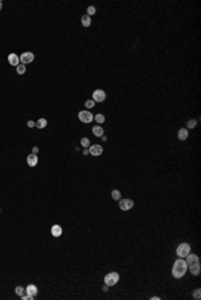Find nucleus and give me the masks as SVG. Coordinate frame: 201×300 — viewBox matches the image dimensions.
Instances as JSON below:
<instances>
[{"mask_svg":"<svg viewBox=\"0 0 201 300\" xmlns=\"http://www.w3.org/2000/svg\"><path fill=\"white\" fill-rule=\"evenodd\" d=\"M188 271V264L184 258H177L173 264V269H172V275L176 279H181Z\"/></svg>","mask_w":201,"mask_h":300,"instance_id":"obj_1","label":"nucleus"},{"mask_svg":"<svg viewBox=\"0 0 201 300\" xmlns=\"http://www.w3.org/2000/svg\"><path fill=\"white\" fill-rule=\"evenodd\" d=\"M176 253H177V256L180 258H185L186 256L190 253V245L189 244H186V242H182V244H180V245L177 246Z\"/></svg>","mask_w":201,"mask_h":300,"instance_id":"obj_2","label":"nucleus"},{"mask_svg":"<svg viewBox=\"0 0 201 300\" xmlns=\"http://www.w3.org/2000/svg\"><path fill=\"white\" fill-rule=\"evenodd\" d=\"M118 281H120V275H118L117 272H110L105 276V284L107 285V287L115 285Z\"/></svg>","mask_w":201,"mask_h":300,"instance_id":"obj_3","label":"nucleus"},{"mask_svg":"<svg viewBox=\"0 0 201 300\" xmlns=\"http://www.w3.org/2000/svg\"><path fill=\"white\" fill-rule=\"evenodd\" d=\"M78 118H79L82 123L89 124V123H91V121L94 120V116H93V113L89 112V110H81V112L78 113Z\"/></svg>","mask_w":201,"mask_h":300,"instance_id":"obj_4","label":"nucleus"},{"mask_svg":"<svg viewBox=\"0 0 201 300\" xmlns=\"http://www.w3.org/2000/svg\"><path fill=\"white\" fill-rule=\"evenodd\" d=\"M20 62H22V65H27V63H31L32 61L35 59V55L32 54L31 51H26V53H23V54L19 57Z\"/></svg>","mask_w":201,"mask_h":300,"instance_id":"obj_5","label":"nucleus"},{"mask_svg":"<svg viewBox=\"0 0 201 300\" xmlns=\"http://www.w3.org/2000/svg\"><path fill=\"white\" fill-rule=\"evenodd\" d=\"M105 98H106V93H105V90L97 89L93 93V98H91V100H94V102H102V101H105Z\"/></svg>","mask_w":201,"mask_h":300,"instance_id":"obj_6","label":"nucleus"},{"mask_svg":"<svg viewBox=\"0 0 201 300\" xmlns=\"http://www.w3.org/2000/svg\"><path fill=\"white\" fill-rule=\"evenodd\" d=\"M134 206V202L132 199H120V209L124 211L130 210L132 207Z\"/></svg>","mask_w":201,"mask_h":300,"instance_id":"obj_7","label":"nucleus"},{"mask_svg":"<svg viewBox=\"0 0 201 300\" xmlns=\"http://www.w3.org/2000/svg\"><path fill=\"white\" fill-rule=\"evenodd\" d=\"M89 152L93 156H99V155H102L103 148H102V145H99V144H94V145H90L89 147Z\"/></svg>","mask_w":201,"mask_h":300,"instance_id":"obj_8","label":"nucleus"},{"mask_svg":"<svg viewBox=\"0 0 201 300\" xmlns=\"http://www.w3.org/2000/svg\"><path fill=\"white\" fill-rule=\"evenodd\" d=\"M26 293H27L28 296H30V299H35V296L38 295V288H36V285H34V284H30L26 288Z\"/></svg>","mask_w":201,"mask_h":300,"instance_id":"obj_9","label":"nucleus"},{"mask_svg":"<svg viewBox=\"0 0 201 300\" xmlns=\"http://www.w3.org/2000/svg\"><path fill=\"white\" fill-rule=\"evenodd\" d=\"M188 269H189V271H190V273H192L193 276H197V275H200V272H201L200 261H198V262H196V264L188 265Z\"/></svg>","mask_w":201,"mask_h":300,"instance_id":"obj_10","label":"nucleus"},{"mask_svg":"<svg viewBox=\"0 0 201 300\" xmlns=\"http://www.w3.org/2000/svg\"><path fill=\"white\" fill-rule=\"evenodd\" d=\"M8 62H10L11 66H18V65H20V59H19V57H18L16 54L11 53V54L8 55Z\"/></svg>","mask_w":201,"mask_h":300,"instance_id":"obj_11","label":"nucleus"},{"mask_svg":"<svg viewBox=\"0 0 201 300\" xmlns=\"http://www.w3.org/2000/svg\"><path fill=\"white\" fill-rule=\"evenodd\" d=\"M27 164L30 167H35L38 164V156L35 155V153H30L27 156Z\"/></svg>","mask_w":201,"mask_h":300,"instance_id":"obj_12","label":"nucleus"},{"mask_svg":"<svg viewBox=\"0 0 201 300\" xmlns=\"http://www.w3.org/2000/svg\"><path fill=\"white\" fill-rule=\"evenodd\" d=\"M62 233H63L62 226H59V225H54L52 227H51V234H52L54 237H60V236H62Z\"/></svg>","mask_w":201,"mask_h":300,"instance_id":"obj_13","label":"nucleus"},{"mask_svg":"<svg viewBox=\"0 0 201 300\" xmlns=\"http://www.w3.org/2000/svg\"><path fill=\"white\" fill-rule=\"evenodd\" d=\"M186 264L188 265H192V264H196V262H198L200 261V260H198V256L197 254H188V256H186Z\"/></svg>","mask_w":201,"mask_h":300,"instance_id":"obj_14","label":"nucleus"},{"mask_svg":"<svg viewBox=\"0 0 201 300\" xmlns=\"http://www.w3.org/2000/svg\"><path fill=\"white\" fill-rule=\"evenodd\" d=\"M188 135H189V132H188V129L186 128H181L180 131H178V140H181V141H184V140H186L188 139Z\"/></svg>","mask_w":201,"mask_h":300,"instance_id":"obj_15","label":"nucleus"},{"mask_svg":"<svg viewBox=\"0 0 201 300\" xmlns=\"http://www.w3.org/2000/svg\"><path fill=\"white\" fill-rule=\"evenodd\" d=\"M93 133H94V136L100 137L102 135H103V128H102V127H99V125H95V127L93 128Z\"/></svg>","mask_w":201,"mask_h":300,"instance_id":"obj_16","label":"nucleus"},{"mask_svg":"<svg viewBox=\"0 0 201 300\" xmlns=\"http://www.w3.org/2000/svg\"><path fill=\"white\" fill-rule=\"evenodd\" d=\"M46 125H47V120H46V118H39V120L35 123V127H38L39 129L46 128Z\"/></svg>","mask_w":201,"mask_h":300,"instance_id":"obj_17","label":"nucleus"},{"mask_svg":"<svg viewBox=\"0 0 201 300\" xmlns=\"http://www.w3.org/2000/svg\"><path fill=\"white\" fill-rule=\"evenodd\" d=\"M82 24H83L85 27H89L90 24H91V18H90L89 15H83L82 16Z\"/></svg>","mask_w":201,"mask_h":300,"instance_id":"obj_18","label":"nucleus"},{"mask_svg":"<svg viewBox=\"0 0 201 300\" xmlns=\"http://www.w3.org/2000/svg\"><path fill=\"white\" fill-rule=\"evenodd\" d=\"M94 120L97 121V123H99V124H102V123H105V116L102 113H98L97 116H94Z\"/></svg>","mask_w":201,"mask_h":300,"instance_id":"obj_19","label":"nucleus"},{"mask_svg":"<svg viewBox=\"0 0 201 300\" xmlns=\"http://www.w3.org/2000/svg\"><path fill=\"white\" fill-rule=\"evenodd\" d=\"M111 197H113L114 201H120V199H121V192L118 190H113L111 191Z\"/></svg>","mask_w":201,"mask_h":300,"instance_id":"obj_20","label":"nucleus"},{"mask_svg":"<svg viewBox=\"0 0 201 300\" xmlns=\"http://www.w3.org/2000/svg\"><path fill=\"white\" fill-rule=\"evenodd\" d=\"M16 71H18V74H24L26 73V65H18Z\"/></svg>","mask_w":201,"mask_h":300,"instance_id":"obj_21","label":"nucleus"},{"mask_svg":"<svg viewBox=\"0 0 201 300\" xmlns=\"http://www.w3.org/2000/svg\"><path fill=\"white\" fill-rule=\"evenodd\" d=\"M15 292H16V295H18V296H22V295H23V293H26V289L23 288V287H16L15 288Z\"/></svg>","mask_w":201,"mask_h":300,"instance_id":"obj_22","label":"nucleus"},{"mask_svg":"<svg viewBox=\"0 0 201 300\" xmlns=\"http://www.w3.org/2000/svg\"><path fill=\"white\" fill-rule=\"evenodd\" d=\"M81 144L83 145L85 148H89V147H90V140L87 139V137H83V139L81 140Z\"/></svg>","mask_w":201,"mask_h":300,"instance_id":"obj_23","label":"nucleus"},{"mask_svg":"<svg viewBox=\"0 0 201 300\" xmlns=\"http://www.w3.org/2000/svg\"><path fill=\"white\" fill-rule=\"evenodd\" d=\"M94 105H95V102H94V100H86V102H85V106L86 108H94Z\"/></svg>","mask_w":201,"mask_h":300,"instance_id":"obj_24","label":"nucleus"},{"mask_svg":"<svg viewBox=\"0 0 201 300\" xmlns=\"http://www.w3.org/2000/svg\"><path fill=\"white\" fill-rule=\"evenodd\" d=\"M186 125H188V128H189V129H192V128H194V127L197 125V121H196V120H189Z\"/></svg>","mask_w":201,"mask_h":300,"instance_id":"obj_25","label":"nucleus"},{"mask_svg":"<svg viewBox=\"0 0 201 300\" xmlns=\"http://www.w3.org/2000/svg\"><path fill=\"white\" fill-rule=\"evenodd\" d=\"M95 12H97V10H95V7H93V5H90L89 8H87V15H94V14H95Z\"/></svg>","mask_w":201,"mask_h":300,"instance_id":"obj_26","label":"nucleus"},{"mask_svg":"<svg viewBox=\"0 0 201 300\" xmlns=\"http://www.w3.org/2000/svg\"><path fill=\"white\" fill-rule=\"evenodd\" d=\"M193 297H194V299H197V300L201 297V289H200V288H197V289H196V291L193 292Z\"/></svg>","mask_w":201,"mask_h":300,"instance_id":"obj_27","label":"nucleus"},{"mask_svg":"<svg viewBox=\"0 0 201 300\" xmlns=\"http://www.w3.org/2000/svg\"><path fill=\"white\" fill-rule=\"evenodd\" d=\"M27 125L30 127V128H32V127H35V123H34V121H28Z\"/></svg>","mask_w":201,"mask_h":300,"instance_id":"obj_28","label":"nucleus"},{"mask_svg":"<svg viewBox=\"0 0 201 300\" xmlns=\"http://www.w3.org/2000/svg\"><path fill=\"white\" fill-rule=\"evenodd\" d=\"M38 147H34V149H32V153H35V155H36V153H38Z\"/></svg>","mask_w":201,"mask_h":300,"instance_id":"obj_29","label":"nucleus"},{"mask_svg":"<svg viewBox=\"0 0 201 300\" xmlns=\"http://www.w3.org/2000/svg\"><path fill=\"white\" fill-rule=\"evenodd\" d=\"M100 137H102V141H107V137H106V136H103V135H102Z\"/></svg>","mask_w":201,"mask_h":300,"instance_id":"obj_30","label":"nucleus"},{"mask_svg":"<svg viewBox=\"0 0 201 300\" xmlns=\"http://www.w3.org/2000/svg\"><path fill=\"white\" fill-rule=\"evenodd\" d=\"M87 153H90V152H89V149L86 148V149H85V151H83V155H87Z\"/></svg>","mask_w":201,"mask_h":300,"instance_id":"obj_31","label":"nucleus"},{"mask_svg":"<svg viewBox=\"0 0 201 300\" xmlns=\"http://www.w3.org/2000/svg\"><path fill=\"white\" fill-rule=\"evenodd\" d=\"M1 8H3V3H1V1H0V10H1Z\"/></svg>","mask_w":201,"mask_h":300,"instance_id":"obj_32","label":"nucleus"}]
</instances>
